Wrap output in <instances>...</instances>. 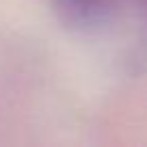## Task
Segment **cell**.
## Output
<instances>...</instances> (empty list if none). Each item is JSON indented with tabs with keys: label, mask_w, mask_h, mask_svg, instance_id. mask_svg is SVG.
<instances>
[{
	"label": "cell",
	"mask_w": 147,
	"mask_h": 147,
	"mask_svg": "<svg viewBox=\"0 0 147 147\" xmlns=\"http://www.w3.org/2000/svg\"><path fill=\"white\" fill-rule=\"evenodd\" d=\"M63 11H67L71 18L87 20L93 11L97 9V0H59Z\"/></svg>",
	"instance_id": "6da1fadb"
}]
</instances>
